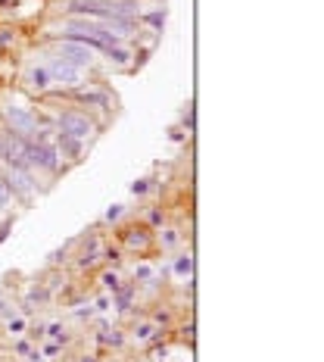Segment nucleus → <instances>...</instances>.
<instances>
[{
    "mask_svg": "<svg viewBox=\"0 0 324 362\" xmlns=\"http://www.w3.org/2000/svg\"><path fill=\"white\" fill-rule=\"evenodd\" d=\"M60 60L69 63V66H91L94 53H91V47H84L78 41H63L60 44Z\"/></svg>",
    "mask_w": 324,
    "mask_h": 362,
    "instance_id": "f257e3e1",
    "label": "nucleus"
},
{
    "mask_svg": "<svg viewBox=\"0 0 324 362\" xmlns=\"http://www.w3.org/2000/svg\"><path fill=\"white\" fill-rule=\"evenodd\" d=\"M60 128H63L66 134H72V138H78V141H84L87 134L94 131L91 122H87L84 116H75V113H66V116L60 119Z\"/></svg>",
    "mask_w": 324,
    "mask_h": 362,
    "instance_id": "f03ea898",
    "label": "nucleus"
},
{
    "mask_svg": "<svg viewBox=\"0 0 324 362\" xmlns=\"http://www.w3.org/2000/svg\"><path fill=\"white\" fill-rule=\"evenodd\" d=\"M7 122L13 125V131H19V134H34V131H38L34 119L25 110H19V106H7Z\"/></svg>",
    "mask_w": 324,
    "mask_h": 362,
    "instance_id": "7ed1b4c3",
    "label": "nucleus"
},
{
    "mask_svg": "<svg viewBox=\"0 0 324 362\" xmlns=\"http://www.w3.org/2000/svg\"><path fill=\"white\" fill-rule=\"evenodd\" d=\"M47 72H50V81H60V84H78L81 81V69L78 66H69L63 60H57Z\"/></svg>",
    "mask_w": 324,
    "mask_h": 362,
    "instance_id": "20e7f679",
    "label": "nucleus"
},
{
    "mask_svg": "<svg viewBox=\"0 0 324 362\" xmlns=\"http://www.w3.org/2000/svg\"><path fill=\"white\" fill-rule=\"evenodd\" d=\"M60 147H63L66 156H72V159H78V156H81V144H78V138H72V134H66V131H60Z\"/></svg>",
    "mask_w": 324,
    "mask_h": 362,
    "instance_id": "39448f33",
    "label": "nucleus"
},
{
    "mask_svg": "<svg viewBox=\"0 0 324 362\" xmlns=\"http://www.w3.org/2000/svg\"><path fill=\"white\" fill-rule=\"evenodd\" d=\"M28 81H31L34 87H38V91H44V87L50 84V72L38 66V69H31V75H28Z\"/></svg>",
    "mask_w": 324,
    "mask_h": 362,
    "instance_id": "423d86ee",
    "label": "nucleus"
},
{
    "mask_svg": "<svg viewBox=\"0 0 324 362\" xmlns=\"http://www.w3.org/2000/svg\"><path fill=\"white\" fill-rule=\"evenodd\" d=\"M106 53H110V60L119 63V66H125V63H128V57H131V53L122 50V47H106Z\"/></svg>",
    "mask_w": 324,
    "mask_h": 362,
    "instance_id": "0eeeda50",
    "label": "nucleus"
},
{
    "mask_svg": "<svg viewBox=\"0 0 324 362\" xmlns=\"http://www.w3.org/2000/svg\"><path fill=\"white\" fill-rule=\"evenodd\" d=\"M175 275L178 278H184V275H190V256H181L175 262Z\"/></svg>",
    "mask_w": 324,
    "mask_h": 362,
    "instance_id": "6e6552de",
    "label": "nucleus"
},
{
    "mask_svg": "<svg viewBox=\"0 0 324 362\" xmlns=\"http://www.w3.org/2000/svg\"><path fill=\"white\" fill-rule=\"evenodd\" d=\"M134 337H137V340H150V337H153V325H150V322H143L140 328L134 331Z\"/></svg>",
    "mask_w": 324,
    "mask_h": 362,
    "instance_id": "1a4fd4ad",
    "label": "nucleus"
},
{
    "mask_svg": "<svg viewBox=\"0 0 324 362\" xmlns=\"http://www.w3.org/2000/svg\"><path fill=\"white\" fill-rule=\"evenodd\" d=\"M103 284L110 287V291H119V275H116V272H106V275H103Z\"/></svg>",
    "mask_w": 324,
    "mask_h": 362,
    "instance_id": "9d476101",
    "label": "nucleus"
},
{
    "mask_svg": "<svg viewBox=\"0 0 324 362\" xmlns=\"http://www.w3.org/2000/svg\"><path fill=\"white\" fill-rule=\"evenodd\" d=\"M25 331V319H10V334H22Z\"/></svg>",
    "mask_w": 324,
    "mask_h": 362,
    "instance_id": "9b49d317",
    "label": "nucleus"
},
{
    "mask_svg": "<svg viewBox=\"0 0 324 362\" xmlns=\"http://www.w3.org/2000/svg\"><path fill=\"white\" fill-rule=\"evenodd\" d=\"M150 275H153V268H150V265H140V268H134V278H143V281H147Z\"/></svg>",
    "mask_w": 324,
    "mask_h": 362,
    "instance_id": "f8f14e48",
    "label": "nucleus"
},
{
    "mask_svg": "<svg viewBox=\"0 0 324 362\" xmlns=\"http://www.w3.org/2000/svg\"><path fill=\"white\" fill-rule=\"evenodd\" d=\"M119 215H122V206H110V209H106V222L119 219Z\"/></svg>",
    "mask_w": 324,
    "mask_h": 362,
    "instance_id": "ddd939ff",
    "label": "nucleus"
},
{
    "mask_svg": "<svg viewBox=\"0 0 324 362\" xmlns=\"http://www.w3.org/2000/svg\"><path fill=\"white\" fill-rule=\"evenodd\" d=\"M162 19H166V16H162V13H150V16H147V22H150V25H156V28L162 25Z\"/></svg>",
    "mask_w": 324,
    "mask_h": 362,
    "instance_id": "4468645a",
    "label": "nucleus"
},
{
    "mask_svg": "<svg viewBox=\"0 0 324 362\" xmlns=\"http://www.w3.org/2000/svg\"><path fill=\"white\" fill-rule=\"evenodd\" d=\"M131 191H134V194H143V191H147V181H134Z\"/></svg>",
    "mask_w": 324,
    "mask_h": 362,
    "instance_id": "2eb2a0df",
    "label": "nucleus"
}]
</instances>
